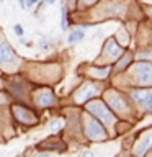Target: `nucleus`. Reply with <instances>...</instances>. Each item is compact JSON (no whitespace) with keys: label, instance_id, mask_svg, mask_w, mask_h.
Segmentation results:
<instances>
[{"label":"nucleus","instance_id":"1","mask_svg":"<svg viewBox=\"0 0 152 157\" xmlns=\"http://www.w3.org/2000/svg\"><path fill=\"white\" fill-rule=\"evenodd\" d=\"M15 61H17V57H15L12 46L8 43L2 41L0 43V66H8V64H13Z\"/></svg>","mask_w":152,"mask_h":157},{"label":"nucleus","instance_id":"2","mask_svg":"<svg viewBox=\"0 0 152 157\" xmlns=\"http://www.w3.org/2000/svg\"><path fill=\"white\" fill-rule=\"evenodd\" d=\"M83 36H85L83 29H82V28H78V29H74V31L69 34L67 41H69V44H75V43H78L80 39H83Z\"/></svg>","mask_w":152,"mask_h":157},{"label":"nucleus","instance_id":"3","mask_svg":"<svg viewBox=\"0 0 152 157\" xmlns=\"http://www.w3.org/2000/svg\"><path fill=\"white\" fill-rule=\"evenodd\" d=\"M48 102H49V103H53V102H54V98H53V95H51V93H44V95H43V98H41V103L43 105H46Z\"/></svg>","mask_w":152,"mask_h":157},{"label":"nucleus","instance_id":"4","mask_svg":"<svg viewBox=\"0 0 152 157\" xmlns=\"http://www.w3.org/2000/svg\"><path fill=\"white\" fill-rule=\"evenodd\" d=\"M13 31H15L17 36H23V28H21V25H15L13 26Z\"/></svg>","mask_w":152,"mask_h":157},{"label":"nucleus","instance_id":"5","mask_svg":"<svg viewBox=\"0 0 152 157\" xmlns=\"http://www.w3.org/2000/svg\"><path fill=\"white\" fill-rule=\"evenodd\" d=\"M36 2H38V0H26L25 4H26V7H31V5H34Z\"/></svg>","mask_w":152,"mask_h":157},{"label":"nucleus","instance_id":"6","mask_svg":"<svg viewBox=\"0 0 152 157\" xmlns=\"http://www.w3.org/2000/svg\"><path fill=\"white\" fill-rule=\"evenodd\" d=\"M18 5H20L21 8H26V4H25V0H18Z\"/></svg>","mask_w":152,"mask_h":157},{"label":"nucleus","instance_id":"7","mask_svg":"<svg viewBox=\"0 0 152 157\" xmlns=\"http://www.w3.org/2000/svg\"><path fill=\"white\" fill-rule=\"evenodd\" d=\"M54 2H56V0H46V4H49V5H53Z\"/></svg>","mask_w":152,"mask_h":157},{"label":"nucleus","instance_id":"8","mask_svg":"<svg viewBox=\"0 0 152 157\" xmlns=\"http://www.w3.org/2000/svg\"><path fill=\"white\" fill-rule=\"evenodd\" d=\"M0 2H4V0H0Z\"/></svg>","mask_w":152,"mask_h":157}]
</instances>
